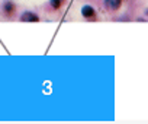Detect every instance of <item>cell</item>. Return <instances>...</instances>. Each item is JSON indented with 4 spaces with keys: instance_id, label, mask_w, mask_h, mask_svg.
I'll use <instances>...</instances> for the list:
<instances>
[{
    "instance_id": "4",
    "label": "cell",
    "mask_w": 148,
    "mask_h": 124,
    "mask_svg": "<svg viewBox=\"0 0 148 124\" xmlns=\"http://www.w3.org/2000/svg\"><path fill=\"white\" fill-rule=\"evenodd\" d=\"M3 9H5V12H6L8 15H12V13L15 12V5L10 2V0H6V2L3 3Z\"/></svg>"
},
{
    "instance_id": "1",
    "label": "cell",
    "mask_w": 148,
    "mask_h": 124,
    "mask_svg": "<svg viewBox=\"0 0 148 124\" xmlns=\"http://www.w3.org/2000/svg\"><path fill=\"white\" fill-rule=\"evenodd\" d=\"M82 15L84 18H87V19H95L96 18V10L90 5H86V6L82 8Z\"/></svg>"
},
{
    "instance_id": "2",
    "label": "cell",
    "mask_w": 148,
    "mask_h": 124,
    "mask_svg": "<svg viewBox=\"0 0 148 124\" xmlns=\"http://www.w3.org/2000/svg\"><path fill=\"white\" fill-rule=\"evenodd\" d=\"M21 21H22V22H38L39 18H38V15H35L34 12H23V13L21 15Z\"/></svg>"
},
{
    "instance_id": "5",
    "label": "cell",
    "mask_w": 148,
    "mask_h": 124,
    "mask_svg": "<svg viewBox=\"0 0 148 124\" xmlns=\"http://www.w3.org/2000/svg\"><path fill=\"white\" fill-rule=\"evenodd\" d=\"M64 2H65V0H49V5H51V8H52V9H55V10H57V9H60V8H61V5H62Z\"/></svg>"
},
{
    "instance_id": "3",
    "label": "cell",
    "mask_w": 148,
    "mask_h": 124,
    "mask_svg": "<svg viewBox=\"0 0 148 124\" xmlns=\"http://www.w3.org/2000/svg\"><path fill=\"white\" fill-rule=\"evenodd\" d=\"M105 5H106L109 9L116 10V9H119V8H121L122 0H105Z\"/></svg>"
},
{
    "instance_id": "6",
    "label": "cell",
    "mask_w": 148,
    "mask_h": 124,
    "mask_svg": "<svg viewBox=\"0 0 148 124\" xmlns=\"http://www.w3.org/2000/svg\"><path fill=\"white\" fill-rule=\"evenodd\" d=\"M145 13H147V15H148V9H147V12H145Z\"/></svg>"
}]
</instances>
